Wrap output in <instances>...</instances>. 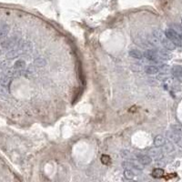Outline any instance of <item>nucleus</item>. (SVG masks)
<instances>
[{"label":"nucleus","instance_id":"18","mask_svg":"<svg viewBox=\"0 0 182 182\" xmlns=\"http://www.w3.org/2000/svg\"><path fill=\"white\" fill-rule=\"evenodd\" d=\"M171 129L172 131H174L175 133H177L179 136H182V125H172L171 126Z\"/></svg>","mask_w":182,"mask_h":182},{"label":"nucleus","instance_id":"22","mask_svg":"<svg viewBox=\"0 0 182 182\" xmlns=\"http://www.w3.org/2000/svg\"><path fill=\"white\" fill-rule=\"evenodd\" d=\"M153 36H155L157 38H159V40H161L162 38L166 37L165 33H163L161 30H159V29H155L153 31Z\"/></svg>","mask_w":182,"mask_h":182},{"label":"nucleus","instance_id":"27","mask_svg":"<svg viewBox=\"0 0 182 182\" xmlns=\"http://www.w3.org/2000/svg\"><path fill=\"white\" fill-rule=\"evenodd\" d=\"M164 146H165L164 149H165V150H166L167 152H171L172 150L174 149V147H173V145H172L171 143H168V144L165 143Z\"/></svg>","mask_w":182,"mask_h":182},{"label":"nucleus","instance_id":"21","mask_svg":"<svg viewBox=\"0 0 182 182\" xmlns=\"http://www.w3.org/2000/svg\"><path fill=\"white\" fill-rule=\"evenodd\" d=\"M149 42L151 44V45L157 46V47H158V46L159 45V44L161 43L159 39L157 38L155 36H151V37H149Z\"/></svg>","mask_w":182,"mask_h":182},{"label":"nucleus","instance_id":"6","mask_svg":"<svg viewBox=\"0 0 182 182\" xmlns=\"http://www.w3.org/2000/svg\"><path fill=\"white\" fill-rule=\"evenodd\" d=\"M21 53H22V50L19 47H17V48L12 49V50L8 51L7 53V58H8V59H13V58L17 57Z\"/></svg>","mask_w":182,"mask_h":182},{"label":"nucleus","instance_id":"14","mask_svg":"<svg viewBox=\"0 0 182 182\" xmlns=\"http://www.w3.org/2000/svg\"><path fill=\"white\" fill-rule=\"evenodd\" d=\"M9 32V26L8 25H3L2 27H0V39L5 38Z\"/></svg>","mask_w":182,"mask_h":182},{"label":"nucleus","instance_id":"2","mask_svg":"<svg viewBox=\"0 0 182 182\" xmlns=\"http://www.w3.org/2000/svg\"><path fill=\"white\" fill-rule=\"evenodd\" d=\"M18 42V38L16 37H11L9 38H6L1 42V47L4 49H10L15 47Z\"/></svg>","mask_w":182,"mask_h":182},{"label":"nucleus","instance_id":"8","mask_svg":"<svg viewBox=\"0 0 182 182\" xmlns=\"http://www.w3.org/2000/svg\"><path fill=\"white\" fill-rule=\"evenodd\" d=\"M166 143V139L165 137L162 135H158L156 136V137L154 139V146L157 147H160L162 146H164Z\"/></svg>","mask_w":182,"mask_h":182},{"label":"nucleus","instance_id":"3","mask_svg":"<svg viewBox=\"0 0 182 182\" xmlns=\"http://www.w3.org/2000/svg\"><path fill=\"white\" fill-rule=\"evenodd\" d=\"M144 56L147 59H149L150 61H154L156 63H159L161 60L158 55V52L156 50H153V49H147V50L145 52Z\"/></svg>","mask_w":182,"mask_h":182},{"label":"nucleus","instance_id":"11","mask_svg":"<svg viewBox=\"0 0 182 182\" xmlns=\"http://www.w3.org/2000/svg\"><path fill=\"white\" fill-rule=\"evenodd\" d=\"M14 68H15V69H17V70H23V69H25V68H26V62H25L24 60H21V59L17 60L14 64Z\"/></svg>","mask_w":182,"mask_h":182},{"label":"nucleus","instance_id":"16","mask_svg":"<svg viewBox=\"0 0 182 182\" xmlns=\"http://www.w3.org/2000/svg\"><path fill=\"white\" fill-rule=\"evenodd\" d=\"M170 28L173 29L177 34H179V35L182 37V26H180L179 24H171Z\"/></svg>","mask_w":182,"mask_h":182},{"label":"nucleus","instance_id":"13","mask_svg":"<svg viewBox=\"0 0 182 182\" xmlns=\"http://www.w3.org/2000/svg\"><path fill=\"white\" fill-rule=\"evenodd\" d=\"M149 156L152 157V158H155V159H158L161 158L160 150L157 149V147H153V149H150L149 151Z\"/></svg>","mask_w":182,"mask_h":182},{"label":"nucleus","instance_id":"5","mask_svg":"<svg viewBox=\"0 0 182 182\" xmlns=\"http://www.w3.org/2000/svg\"><path fill=\"white\" fill-rule=\"evenodd\" d=\"M137 161L142 165H149L152 162V158L149 155H137Z\"/></svg>","mask_w":182,"mask_h":182},{"label":"nucleus","instance_id":"29","mask_svg":"<svg viewBox=\"0 0 182 182\" xmlns=\"http://www.w3.org/2000/svg\"><path fill=\"white\" fill-rule=\"evenodd\" d=\"M8 66H9V62L7 61H3L1 64H0V68L3 70H6L8 68Z\"/></svg>","mask_w":182,"mask_h":182},{"label":"nucleus","instance_id":"28","mask_svg":"<svg viewBox=\"0 0 182 182\" xmlns=\"http://www.w3.org/2000/svg\"><path fill=\"white\" fill-rule=\"evenodd\" d=\"M131 69L134 70V71H140L142 69V67H141L140 64H133L131 67Z\"/></svg>","mask_w":182,"mask_h":182},{"label":"nucleus","instance_id":"20","mask_svg":"<svg viewBox=\"0 0 182 182\" xmlns=\"http://www.w3.org/2000/svg\"><path fill=\"white\" fill-rule=\"evenodd\" d=\"M171 72L176 76H180L182 75V67L180 66H174L171 68Z\"/></svg>","mask_w":182,"mask_h":182},{"label":"nucleus","instance_id":"4","mask_svg":"<svg viewBox=\"0 0 182 182\" xmlns=\"http://www.w3.org/2000/svg\"><path fill=\"white\" fill-rule=\"evenodd\" d=\"M160 42L162 44V46H163L166 49H168V50H174V49L177 47V46L175 45V44L167 37L162 38L160 40Z\"/></svg>","mask_w":182,"mask_h":182},{"label":"nucleus","instance_id":"1","mask_svg":"<svg viewBox=\"0 0 182 182\" xmlns=\"http://www.w3.org/2000/svg\"><path fill=\"white\" fill-rule=\"evenodd\" d=\"M165 35L169 39H170V40L173 42L176 46H181L182 45V37L179 35V34H177L172 28L169 27L168 29H166Z\"/></svg>","mask_w":182,"mask_h":182},{"label":"nucleus","instance_id":"19","mask_svg":"<svg viewBox=\"0 0 182 182\" xmlns=\"http://www.w3.org/2000/svg\"><path fill=\"white\" fill-rule=\"evenodd\" d=\"M124 177H125L127 179H133L134 177H135V174H134V172L132 171L131 169H127L124 171Z\"/></svg>","mask_w":182,"mask_h":182},{"label":"nucleus","instance_id":"30","mask_svg":"<svg viewBox=\"0 0 182 182\" xmlns=\"http://www.w3.org/2000/svg\"><path fill=\"white\" fill-rule=\"evenodd\" d=\"M36 64L37 66H40V67H42L44 64H45V61H44V59L43 58H37V59L36 60Z\"/></svg>","mask_w":182,"mask_h":182},{"label":"nucleus","instance_id":"25","mask_svg":"<svg viewBox=\"0 0 182 182\" xmlns=\"http://www.w3.org/2000/svg\"><path fill=\"white\" fill-rule=\"evenodd\" d=\"M121 156L123 159H131V153L129 150H123Z\"/></svg>","mask_w":182,"mask_h":182},{"label":"nucleus","instance_id":"10","mask_svg":"<svg viewBox=\"0 0 182 182\" xmlns=\"http://www.w3.org/2000/svg\"><path fill=\"white\" fill-rule=\"evenodd\" d=\"M145 71H146L147 74H149V75H154V74L159 73V67L150 65V66H147L145 68Z\"/></svg>","mask_w":182,"mask_h":182},{"label":"nucleus","instance_id":"9","mask_svg":"<svg viewBox=\"0 0 182 182\" xmlns=\"http://www.w3.org/2000/svg\"><path fill=\"white\" fill-rule=\"evenodd\" d=\"M157 52H158V55H159V58L161 60H169V59H170V55L169 54L168 51L165 50V49L159 48L158 50H157Z\"/></svg>","mask_w":182,"mask_h":182},{"label":"nucleus","instance_id":"7","mask_svg":"<svg viewBox=\"0 0 182 182\" xmlns=\"http://www.w3.org/2000/svg\"><path fill=\"white\" fill-rule=\"evenodd\" d=\"M129 56L133 58H136V59H142L144 57V54L142 53L140 50H139V49L133 48V49H130L129 50Z\"/></svg>","mask_w":182,"mask_h":182},{"label":"nucleus","instance_id":"17","mask_svg":"<svg viewBox=\"0 0 182 182\" xmlns=\"http://www.w3.org/2000/svg\"><path fill=\"white\" fill-rule=\"evenodd\" d=\"M10 77L7 76H4L0 77V84H1L3 87H7L10 83Z\"/></svg>","mask_w":182,"mask_h":182},{"label":"nucleus","instance_id":"24","mask_svg":"<svg viewBox=\"0 0 182 182\" xmlns=\"http://www.w3.org/2000/svg\"><path fill=\"white\" fill-rule=\"evenodd\" d=\"M159 69L162 73H166V74L168 73V72H169V70H171L169 65H161L160 67H159Z\"/></svg>","mask_w":182,"mask_h":182},{"label":"nucleus","instance_id":"23","mask_svg":"<svg viewBox=\"0 0 182 182\" xmlns=\"http://www.w3.org/2000/svg\"><path fill=\"white\" fill-rule=\"evenodd\" d=\"M101 162L105 165H109L111 162V159L109 158V156L107 155H103L101 157Z\"/></svg>","mask_w":182,"mask_h":182},{"label":"nucleus","instance_id":"12","mask_svg":"<svg viewBox=\"0 0 182 182\" xmlns=\"http://www.w3.org/2000/svg\"><path fill=\"white\" fill-rule=\"evenodd\" d=\"M167 137H168V139L170 140V141H173V142H178V140L179 139V135H178L177 133H175L174 131H168L167 132Z\"/></svg>","mask_w":182,"mask_h":182},{"label":"nucleus","instance_id":"15","mask_svg":"<svg viewBox=\"0 0 182 182\" xmlns=\"http://www.w3.org/2000/svg\"><path fill=\"white\" fill-rule=\"evenodd\" d=\"M163 175H164V170L161 168H157L152 171V176H153L154 178L159 179V178H161V177H163Z\"/></svg>","mask_w":182,"mask_h":182},{"label":"nucleus","instance_id":"32","mask_svg":"<svg viewBox=\"0 0 182 182\" xmlns=\"http://www.w3.org/2000/svg\"><path fill=\"white\" fill-rule=\"evenodd\" d=\"M181 25H182V20H181Z\"/></svg>","mask_w":182,"mask_h":182},{"label":"nucleus","instance_id":"31","mask_svg":"<svg viewBox=\"0 0 182 182\" xmlns=\"http://www.w3.org/2000/svg\"><path fill=\"white\" fill-rule=\"evenodd\" d=\"M177 144H178V146L179 147H181V149H182V137H179V139L178 140V142H177Z\"/></svg>","mask_w":182,"mask_h":182},{"label":"nucleus","instance_id":"26","mask_svg":"<svg viewBox=\"0 0 182 182\" xmlns=\"http://www.w3.org/2000/svg\"><path fill=\"white\" fill-rule=\"evenodd\" d=\"M0 97H2V98H7L8 97L7 92L2 87H0Z\"/></svg>","mask_w":182,"mask_h":182}]
</instances>
